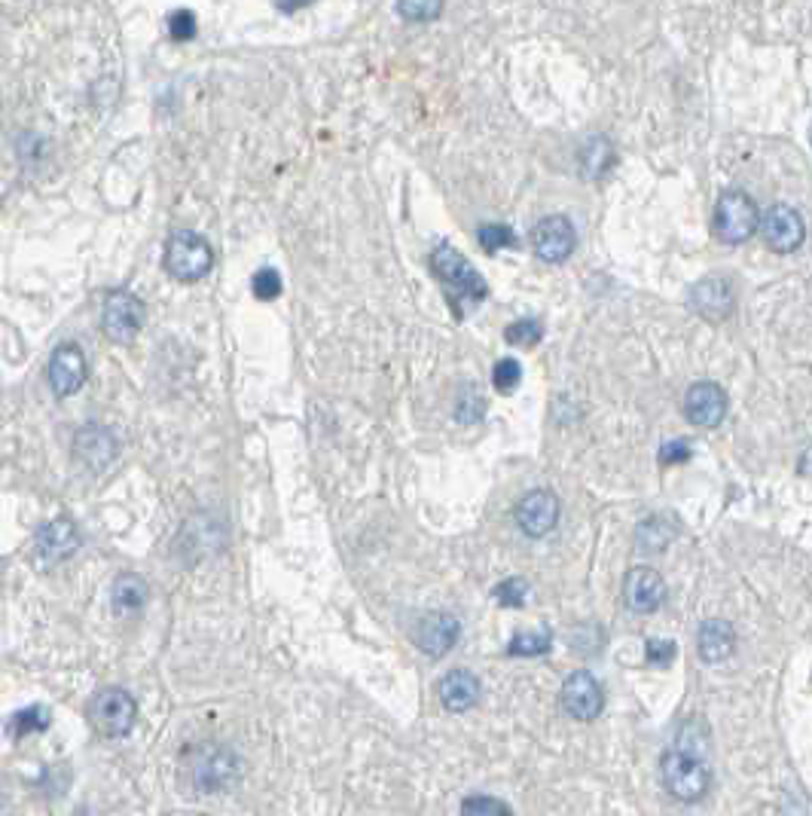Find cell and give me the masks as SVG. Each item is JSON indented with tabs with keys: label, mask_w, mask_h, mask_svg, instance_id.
<instances>
[{
	"label": "cell",
	"mask_w": 812,
	"mask_h": 816,
	"mask_svg": "<svg viewBox=\"0 0 812 816\" xmlns=\"http://www.w3.org/2000/svg\"><path fill=\"white\" fill-rule=\"evenodd\" d=\"M431 270L437 275V282L446 287V301L456 309L458 318H465L468 309L480 306L489 297V285L480 272L473 270L465 254H458L449 242H441L431 251Z\"/></svg>",
	"instance_id": "6da1fadb"
},
{
	"label": "cell",
	"mask_w": 812,
	"mask_h": 816,
	"mask_svg": "<svg viewBox=\"0 0 812 816\" xmlns=\"http://www.w3.org/2000/svg\"><path fill=\"white\" fill-rule=\"evenodd\" d=\"M660 773H663L666 792L684 804L702 802L712 789V773L706 768V761L690 756V752H682L675 746L660 761Z\"/></svg>",
	"instance_id": "7a4b0ae2"
},
{
	"label": "cell",
	"mask_w": 812,
	"mask_h": 816,
	"mask_svg": "<svg viewBox=\"0 0 812 816\" xmlns=\"http://www.w3.org/2000/svg\"><path fill=\"white\" fill-rule=\"evenodd\" d=\"M760 208L755 200L742 190H730L724 193L718 205H714V236L724 245H742L748 242L760 227Z\"/></svg>",
	"instance_id": "3957f363"
},
{
	"label": "cell",
	"mask_w": 812,
	"mask_h": 816,
	"mask_svg": "<svg viewBox=\"0 0 812 816\" xmlns=\"http://www.w3.org/2000/svg\"><path fill=\"white\" fill-rule=\"evenodd\" d=\"M214 267V251L205 236L193 233V229H178L171 233L169 245H165V270L174 275L178 282H196L202 275H208Z\"/></svg>",
	"instance_id": "277c9868"
},
{
	"label": "cell",
	"mask_w": 812,
	"mask_h": 816,
	"mask_svg": "<svg viewBox=\"0 0 812 816\" xmlns=\"http://www.w3.org/2000/svg\"><path fill=\"white\" fill-rule=\"evenodd\" d=\"M144 318H147V306L141 297H135L131 291H114L107 294L104 309H101V328L114 343H131L141 333Z\"/></svg>",
	"instance_id": "5b68a950"
},
{
	"label": "cell",
	"mask_w": 812,
	"mask_h": 816,
	"mask_svg": "<svg viewBox=\"0 0 812 816\" xmlns=\"http://www.w3.org/2000/svg\"><path fill=\"white\" fill-rule=\"evenodd\" d=\"M138 718V703L128 694L126 688H104L92 701V722L101 734L107 737H123L135 728Z\"/></svg>",
	"instance_id": "8992f818"
},
{
	"label": "cell",
	"mask_w": 812,
	"mask_h": 816,
	"mask_svg": "<svg viewBox=\"0 0 812 816\" xmlns=\"http://www.w3.org/2000/svg\"><path fill=\"white\" fill-rule=\"evenodd\" d=\"M574 245H577V229H574L569 217L550 215L538 220V227L531 229V248H535V254L544 263H562V260H569Z\"/></svg>",
	"instance_id": "52a82bcc"
},
{
	"label": "cell",
	"mask_w": 812,
	"mask_h": 816,
	"mask_svg": "<svg viewBox=\"0 0 812 816\" xmlns=\"http://www.w3.org/2000/svg\"><path fill=\"white\" fill-rule=\"evenodd\" d=\"M46 379L56 398H71L85 383V355L77 343H58L49 367H46Z\"/></svg>",
	"instance_id": "ba28073f"
},
{
	"label": "cell",
	"mask_w": 812,
	"mask_h": 816,
	"mask_svg": "<svg viewBox=\"0 0 812 816\" xmlns=\"http://www.w3.org/2000/svg\"><path fill=\"white\" fill-rule=\"evenodd\" d=\"M562 710L577 722H593L605 710V691L598 679L586 670H577L565 679L562 685Z\"/></svg>",
	"instance_id": "9c48e42d"
},
{
	"label": "cell",
	"mask_w": 812,
	"mask_h": 816,
	"mask_svg": "<svg viewBox=\"0 0 812 816\" xmlns=\"http://www.w3.org/2000/svg\"><path fill=\"white\" fill-rule=\"evenodd\" d=\"M559 514H562V505L553 489H531L526 499L516 505V523L531 539H544L547 532H553Z\"/></svg>",
	"instance_id": "30bf717a"
},
{
	"label": "cell",
	"mask_w": 812,
	"mask_h": 816,
	"mask_svg": "<svg viewBox=\"0 0 812 816\" xmlns=\"http://www.w3.org/2000/svg\"><path fill=\"white\" fill-rule=\"evenodd\" d=\"M760 233H764V242L779 251V254H791L798 251L803 239H807V227H803V217H800L798 208L791 205H773L764 220H760Z\"/></svg>",
	"instance_id": "8fae6325"
},
{
	"label": "cell",
	"mask_w": 812,
	"mask_h": 816,
	"mask_svg": "<svg viewBox=\"0 0 812 816\" xmlns=\"http://www.w3.org/2000/svg\"><path fill=\"white\" fill-rule=\"evenodd\" d=\"M684 416L697 426V429H714L721 426L727 416V395L724 388L709 379H699L687 388L684 398Z\"/></svg>",
	"instance_id": "7c38bea8"
},
{
	"label": "cell",
	"mask_w": 812,
	"mask_h": 816,
	"mask_svg": "<svg viewBox=\"0 0 812 816\" xmlns=\"http://www.w3.org/2000/svg\"><path fill=\"white\" fill-rule=\"evenodd\" d=\"M690 306L697 309L706 321H724L736 309V291L727 275H709L694 285L690 291Z\"/></svg>",
	"instance_id": "4fadbf2b"
},
{
	"label": "cell",
	"mask_w": 812,
	"mask_h": 816,
	"mask_svg": "<svg viewBox=\"0 0 812 816\" xmlns=\"http://www.w3.org/2000/svg\"><path fill=\"white\" fill-rule=\"evenodd\" d=\"M663 600H666V581L660 578V573L648 569V566L629 569L627 578H624V602L632 612L651 615L663 605Z\"/></svg>",
	"instance_id": "5bb4252c"
},
{
	"label": "cell",
	"mask_w": 812,
	"mask_h": 816,
	"mask_svg": "<svg viewBox=\"0 0 812 816\" xmlns=\"http://www.w3.org/2000/svg\"><path fill=\"white\" fill-rule=\"evenodd\" d=\"M458 633H461V624H458L456 615H449V612H427L419 621V627H415V645L425 655H431V658H443L446 651L456 648Z\"/></svg>",
	"instance_id": "9a60e30c"
},
{
	"label": "cell",
	"mask_w": 812,
	"mask_h": 816,
	"mask_svg": "<svg viewBox=\"0 0 812 816\" xmlns=\"http://www.w3.org/2000/svg\"><path fill=\"white\" fill-rule=\"evenodd\" d=\"M80 547V532L73 526L71 520H65V517H58V520H49V523H43L37 535H34V551H37V557L43 563H61V559H68Z\"/></svg>",
	"instance_id": "2e32d148"
},
{
	"label": "cell",
	"mask_w": 812,
	"mask_h": 816,
	"mask_svg": "<svg viewBox=\"0 0 812 816\" xmlns=\"http://www.w3.org/2000/svg\"><path fill=\"white\" fill-rule=\"evenodd\" d=\"M437 694H441L443 706L449 713H468V710H473L480 703L483 685H480V679L470 673V670H449L441 679Z\"/></svg>",
	"instance_id": "e0dca14e"
},
{
	"label": "cell",
	"mask_w": 812,
	"mask_h": 816,
	"mask_svg": "<svg viewBox=\"0 0 812 816\" xmlns=\"http://www.w3.org/2000/svg\"><path fill=\"white\" fill-rule=\"evenodd\" d=\"M236 756L229 749H217V746H208L196 756V764H193V780L199 783L205 792H214V789L227 786L229 780L236 777Z\"/></svg>",
	"instance_id": "ac0fdd59"
},
{
	"label": "cell",
	"mask_w": 812,
	"mask_h": 816,
	"mask_svg": "<svg viewBox=\"0 0 812 816\" xmlns=\"http://www.w3.org/2000/svg\"><path fill=\"white\" fill-rule=\"evenodd\" d=\"M697 648L699 658L706 660V664H724L736 651V631H733V624L721 621V617L706 621L697 633Z\"/></svg>",
	"instance_id": "d6986e66"
},
{
	"label": "cell",
	"mask_w": 812,
	"mask_h": 816,
	"mask_svg": "<svg viewBox=\"0 0 812 816\" xmlns=\"http://www.w3.org/2000/svg\"><path fill=\"white\" fill-rule=\"evenodd\" d=\"M77 456L83 465H89L92 472H99L104 465H111L116 456V438L107 429L99 426H85L77 434Z\"/></svg>",
	"instance_id": "ffe728a7"
},
{
	"label": "cell",
	"mask_w": 812,
	"mask_h": 816,
	"mask_svg": "<svg viewBox=\"0 0 812 816\" xmlns=\"http://www.w3.org/2000/svg\"><path fill=\"white\" fill-rule=\"evenodd\" d=\"M147 600H150V585L144 581L141 575H116L114 590H111V602H114L116 615H135V612H141L144 605H147Z\"/></svg>",
	"instance_id": "44dd1931"
},
{
	"label": "cell",
	"mask_w": 812,
	"mask_h": 816,
	"mask_svg": "<svg viewBox=\"0 0 812 816\" xmlns=\"http://www.w3.org/2000/svg\"><path fill=\"white\" fill-rule=\"evenodd\" d=\"M614 166V147L608 138H590V141L581 147V174L584 178H602Z\"/></svg>",
	"instance_id": "7402d4cb"
},
{
	"label": "cell",
	"mask_w": 812,
	"mask_h": 816,
	"mask_svg": "<svg viewBox=\"0 0 812 816\" xmlns=\"http://www.w3.org/2000/svg\"><path fill=\"white\" fill-rule=\"evenodd\" d=\"M672 539V526L666 523V517H651V520H644L636 532V544H639V551L644 554H660Z\"/></svg>",
	"instance_id": "603a6c76"
},
{
	"label": "cell",
	"mask_w": 812,
	"mask_h": 816,
	"mask_svg": "<svg viewBox=\"0 0 812 816\" xmlns=\"http://www.w3.org/2000/svg\"><path fill=\"white\" fill-rule=\"evenodd\" d=\"M477 242L483 245V251L495 254V251H504V248L516 245V233L507 224H483L477 229Z\"/></svg>",
	"instance_id": "cb8c5ba5"
},
{
	"label": "cell",
	"mask_w": 812,
	"mask_h": 816,
	"mask_svg": "<svg viewBox=\"0 0 812 816\" xmlns=\"http://www.w3.org/2000/svg\"><path fill=\"white\" fill-rule=\"evenodd\" d=\"M550 645H553L550 633H519L511 639L507 651L516 658H535V655H547Z\"/></svg>",
	"instance_id": "d4e9b609"
},
{
	"label": "cell",
	"mask_w": 812,
	"mask_h": 816,
	"mask_svg": "<svg viewBox=\"0 0 812 816\" xmlns=\"http://www.w3.org/2000/svg\"><path fill=\"white\" fill-rule=\"evenodd\" d=\"M504 337H507V343L535 345V343H541L544 325L538 321V318H519V321H513L511 328L504 330Z\"/></svg>",
	"instance_id": "484cf974"
},
{
	"label": "cell",
	"mask_w": 812,
	"mask_h": 816,
	"mask_svg": "<svg viewBox=\"0 0 812 816\" xmlns=\"http://www.w3.org/2000/svg\"><path fill=\"white\" fill-rule=\"evenodd\" d=\"M519 383H523V367H519V361L501 359L499 364H495V371H492V386L499 388L501 395H511Z\"/></svg>",
	"instance_id": "4316f807"
},
{
	"label": "cell",
	"mask_w": 812,
	"mask_h": 816,
	"mask_svg": "<svg viewBox=\"0 0 812 816\" xmlns=\"http://www.w3.org/2000/svg\"><path fill=\"white\" fill-rule=\"evenodd\" d=\"M461 814L465 816H511V811H507V804H501L499 798L473 795V798H465V804H461Z\"/></svg>",
	"instance_id": "83f0119b"
},
{
	"label": "cell",
	"mask_w": 812,
	"mask_h": 816,
	"mask_svg": "<svg viewBox=\"0 0 812 816\" xmlns=\"http://www.w3.org/2000/svg\"><path fill=\"white\" fill-rule=\"evenodd\" d=\"M526 597H528L526 578H507V581H501L499 588H495V600H499L501 605H507V609H511V605L519 609V605L526 602Z\"/></svg>",
	"instance_id": "f1b7e54d"
},
{
	"label": "cell",
	"mask_w": 812,
	"mask_h": 816,
	"mask_svg": "<svg viewBox=\"0 0 812 816\" xmlns=\"http://www.w3.org/2000/svg\"><path fill=\"white\" fill-rule=\"evenodd\" d=\"M46 725H49L46 710H43V706H28V710L15 713L10 728H13V734H31V730H43Z\"/></svg>",
	"instance_id": "f546056e"
},
{
	"label": "cell",
	"mask_w": 812,
	"mask_h": 816,
	"mask_svg": "<svg viewBox=\"0 0 812 816\" xmlns=\"http://www.w3.org/2000/svg\"><path fill=\"white\" fill-rule=\"evenodd\" d=\"M169 34L171 41H181V44L193 41L196 37V15L190 13V10H174L169 15Z\"/></svg>",
	"instance_id": "4dcf8cb0"
},
{
	"label": "cell",
	"mask_w": 812,
	"mask_h": 816,
	"mask_svg": "<svg viewBox=\"0 0 812 816\" xmlns=\"http://www.w3.org/2000/svg\"><path fill=\"white\" fill-rule=\"evenodd\" d=\"M251 287L260 301H275L282 294V275L275 270H256L251 279Z\"/></svg>",
	"instance_id": "1f68e13d"
},
{
	"label": "cell",
	"mask_w": 812,
	"mask_h": 816,
	"mask_svg": "<svg viewBox=\"0 0 812 816\" xmlns=\"http://www.w3.org/2000/svg\"><path fill=\"white\" fill-rule=\"evenodd\" d=\"M398 13L403 19H413V22H431L443 13L441 3H425V0H407V3H398Z\"/></svg>",
	"instance_id": "d6a6232c"
},
{
	"label": "cell",
	"mask_w": 812,
	"mask_h": 816,
	"mask_svg": "<svg viewBox=\"0 0 812 816\" xmlns=\"http://www.w3.org/2000/svg\"><path fill=\"white\" fill-rule=\"evenodd\" d=\"M644 648H648V660L656 664V667H666V664H672V660H675V651H678L672 639H648Z\"/></svg>",
	"instance_id": "836d02e7"
},
{
	"label": "cell",
	"mask_w": 812,
	"mask_h": 816,
	"mask_svg": "<svg viewBox=\"0 0 812 816\" xmlns=\"http://www.w3.org/2000/svg\"><path fill=\"white\" fill-rule=\"evenodd\" d=\"M687 458H690V444L684 438H675V441H666L660 446V462L663 465H682Z\"/></svg>",
	"instance_id": "e575fe53"
},
{
	"label": "cell",
	"mask_w": 812,
	"mask_h": 816,
	"mask_svg": "<svg viewBox=\"0 0 812 816\" xmlns=\"http://www.w3.org/2000/svg\"><path fill=\"white\" fill-rule=\"evenodd\" d=\"M810 141H812V129H810Z\"/></svg>",
	"instance_id": "d590c367"
}]
</instances>
